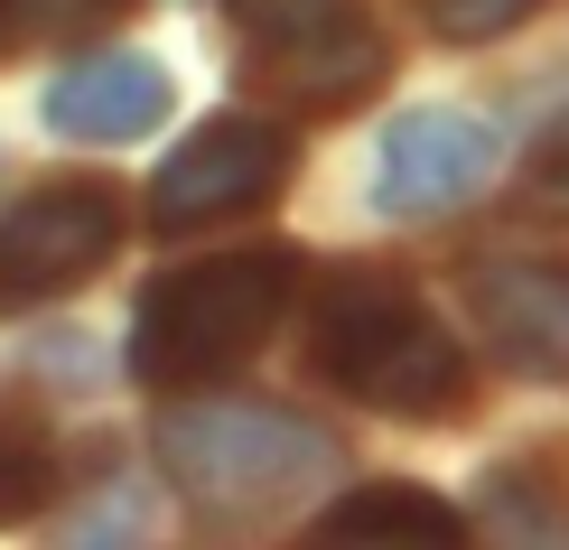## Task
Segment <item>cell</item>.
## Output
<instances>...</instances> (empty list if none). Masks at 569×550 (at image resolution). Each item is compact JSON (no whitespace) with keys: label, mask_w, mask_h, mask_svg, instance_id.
Masks as SVG:
<instances>
[{"label":"cell","mask_w":569,"mask_h":550,"mask_svg":"<svg viewBox=\"0 0 569 550\" xmlns=\"http://www.w3.org/2000/svg\"><path fill=\"white\" fill-rule=\"evenodd\" d=\"M495 178V131L477 112H401L373 150V214L383 224H420V214H448L467 197H486Z\"/></svg>","instance_id":"obj_6"},{"label":"cell","mask_w":569,"mask_h":550,"mask_svg":"<svg viewBox=\"0 0 569 550\" xmlns=\"http://www.w3.org/2000/svg\"><path fill=\"white\" fill-rule=\"evenodd\" d=\"M299 299V252L243 243V252H206L178 271L140 280L131 299V373L140 392H206V382L243 373L271 346V327Z\"/></svg>","instance_id":"obj_2"},{"label":"cell","mask_w":569,"mask_h":550,"mask_svg":"<svg viewBox=\"0 0 569 550\" xmlns=\"http://www.w3.org/2000/svg\"><path fill=\"white\" fill-rule=\"evenodd\" d=\"M299 337H308V373H318L327 392L365 401V411H383V420L439 429V420L477 411L467 354L448 337V318L401 271H383V261H337V271H318Z\"/></svg>","instance_id":"obj_1"},{"label":"cell","mask_w":569,"mask_h":550,"mask_svg":"<svg viewBox=\"0 0 569 550\" xmlns=\"http://www.w3.org/2000/svg\"><path fill=\"white\" fill-rule=\"evenodd\" d=\"M169 486L206 522H280L308 486L346 467V448L299 411H262V401H206V411H169L150 429Z\"/></svg>","instance_id":"obj_3"},{"label":"cell","mask_w":569,"mask_h":550,"mask_svg":"<svg viewBox=\"0 0 569 550\" xmlns=\"http://www.w3.org/2000/svg\"><path fill=\"white\" fill-rule=\"evenodd\" d=\"M66 476H76V467H66L57 420H47L29 392H0V532H19V522L57 513Z\"/></svg>","instance_id":"obj_10"},{"label":"cell","mask_w":569,"mask_h":550,"mask_svg":"<svg viewBox=\"0 0 569 550\" xmlns=\"http://www.w3.org/2000/svg\"><path fill=\"white\" fill-rule=\"evenodd\" d=\"M383 76H392V47H383V29H373V19H346V29H327V38H299V47H280V57L233 66V84H243V93L290 103V112H308V122H337V112H355Z\"/></svg>","instance_id":"obj_7"},{"label":"cell","mask_w":569,"mask_h":550,"mask_svg":"<svg viewBox=\"0 0 569 550\" xmlns=\"http://www.w3.org/2000/svg\"><path fill=\"white\" fill-rule=\"evenodd\" d=\"M486 532H523V541H569V494H551V467L541 458H505L477 494Z\"/></svg>","instance_id":"obj_13"},{"label":"cell","mask_w":569,"mask_h":550,"mask_svg":"<svg viewBox=\"0 0 569 550\" xmlns=\"http://www.w3.org/2000/svg\"><path fill=\"white\" fill-rule=\"evenodd\" d=\"M299 178V131L280 112H216L159 159L150 178V233H216V224H243L290 197Z\"/></svg>","instance_id":"obj_4"},{"label":"cell","mask_w":569,"mask_h":550,"mask_svg":"<svg viewBox=\"0 0 569 550\" xmlns=\"http://www.w3.org/2000/svg\"><path fill=\"white\" fill-rule=\"evenodd\" d=\"M523 187H532V197L551 206V214H569V122H560V131L523 159Z\"/></svg>","instance_id":"obj_16"},{"label":"cell","mask_w":569,"mask_h":550,"mask_svg":"<svg viewBox=\"0 0 569 550\" xmlns=\"http://www.w3.org/2000/svg\"><path fill=\"white\" fill-rule=\"evenodd\" d=\"M318 541H467V513L430 486H355L308 522Z\"/></svg>","instance_id":"obj_11"},{"label":"cell","mask_w":569,"mask_h":550,"mask_svg":"<svg viewBox=\"0 0 569 550\" xmlns=\"http://www.w3.org/2000/svg\"><path fill=\"white\" fill-rule=\"evenodd\" d=\"M122 243V187L112 178H47L0 206V318L76 299Z\"/></svg>","instance_id":"obj_5"},{"label":"cell","mask_w":569,"mask_h":550,"mask_svg":"<svg viewBox=\"0 0 569 550\" xmlns=\"http://www.w3.org/2000/svg\"><path fill=\"white\" fill-rule=\"evenodd\" d=\"M420 10H430V29L448 47H486V38H505L513 19H532L541 0H420Z\"/></svg>","instance_id":"obj_15"},{"label":"cell","mask_w":569,"mask_h":550,"mask_svg":"<svg viewBox=\"0 0 569 550\" xmlns=\"http://www.w3.org/2000/svg\"><path fill=\"white\" fill-rule=\"evenodd\" d=\"M467 308H477L486 346L513 373L569 382V271H551V261H495V271L467 280Z\"/></svg>","instance_id":"obj_9"},{"label":"cell","mask_w":569,"mask_h":550,"mask_svg":"<svg viewBox=\"0 0 569 550\" xmlns=\"http://www.w3.org/2000/svg\"><path fill=\"white\" fill-rule=\"evenodd\" d=\"M346 19H365V10H355V0H224L233 66L280 57V47H299V38H327V29H346Z\"/></svg>","instance_id":"obj_12"},{"label":"cell","mask_w":569,"mask_h":550,"mask_svg":"<svg viewBox=\"0 0 569 550\" xmlns=\"http://www.w3.org/2000/svg\"><path fill=\"white\" fill-rule=\"evenodd\" d=\"M38 122L57 140H84V150H112V140H140L150 122H169V66L150 57H76L57 84L38 93Z\"/></svg>","instance_id":"obj_8"},{"label":"cell","mask_w":569,"mask_h":550,"mask_svg":"<svg viewBox=\"0 0 569 550\" xmlns=\"http://www.w3.org/2000/svg\"><path fill=\"white\" fill-rule=\"evenodd\" d=\"M140 0H0V66L29 57L47 38H84V29H112V19H131Z\"/></svg>","instance_id":"obj_14"}]
</instances>
